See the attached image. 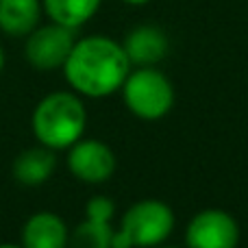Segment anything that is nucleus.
<instances>
[{"instance_id":"nucleus-1","label":"nucleus","mask_w":248,"mask_h":248,"mask_svg":"<svg viewBox=\"0 0 248 248\" xmlns=\"http://www.w3.org/2000/svg\"><path fill=\"white\" fill-rule=\"evenodd\" d=\"M61 70L78 96L105 98L122 90L131 72V61L120 42L105 35H90L74 42Z\"/></svg>"},{"instance_id":"nucleus-2","label":"nucleus","mask_w":248,"mask_h":248,"mask_svg":"<svg viewBox=\"0 0 248 248\" xmlns=\"http://www.w3.org/2000/svg\"><path fill=\"white\" fill-rule=\"evenodd\" d=\"M87 111L77 92H52L37 103L31 116V128L37 144L50 150H68L83 137Z\"/></svg>"},{"instance_id":"nucleus-3","label":"nucleus","mask_w":248,"mask_h":248,"mask_svg":"<svg viewBox=\"0 0 248 248\" xmlns=\"http://www.w3.org/2000/svg\"><path fill=\"white\" fill-rule=\"evenodd\" d=\"M122 98L135 118L155 122L166 118L174 107V87L161 70L148 65L128 72L122 85Z\"/></svg>"},{"instance_id":"nucleus-4","label":"nucleus","mask_w":248,"mask_h":248,"mask_svg":"<svg viewBox=\"0 0 248 248\" xmlns=\"http://www.w3.org/2000/svg\"><path fill=\"white\" fill-rule=\"evenodd\" d=\"M120 229L131 235L135 248H157L174 231V211L163 201L144 198L124 211Z\"/></svg>"},{"instance_id":"nucleus-5","label":"nucleus","mask_w":248,"mask_h":248,"mask_svg":"<svg viewBox=\"0 0 248 248\" xmlns=\"http://www.w3.org/2000/svg\"><path fill=\"white\" fill-rule=\"evenodd\" d=\"M74 31L61 26L57 22L37 26L33 33L26 35L24 57L31 68L50 72V70L63 68L74 46Z\"/></svg>"},{"instance_id":"nucleus-6","label":"nucleus","mask_w":248,"mask_h":248,"mask_svg":"<svg viewBox=\"0 0 248 248\" xmlns=\"http://www.w3.org/2000/svg\"><path fill=\"white\" fill-rule=\"evenodd\" d=\"M187 248H237L240 227L224 209H202L187 222Z\"/></svg>"},{"instance_id":"nucleus-7","label":"nucleus","mask_w":248,"mask_h":248,"mask_svg":"<svg viewBox=\"0 0 248 248\" xmlns=\"http://www.w3.org/2000/svg\"><path fill=\"white\" fill-rule=\"evenodd\" d=\"M68 170L83 183H105L116 172V155L100 140H78L68 148Z\"/></svg>"},{"instance_id":"nucleus-8","label":"nucleus","mask_w":248,"mask_h":248,"mask_svg":"<svg viewBox=\"0 0 248 248\" xmlns=\"http://www.w3.org/2000/svg\"><path fill=\"white\" fill-rule=\"evenodd\" d=\"M131 65L137 68H148L157 65L168 55V37L159 26L141 24L135 26L122 42Z\"/></svg>"},{"instance_id":"nucleus-9","label":"nucleus","mask_w":248,"mask_h":248,"mask_svg":"<svg viewBox=\"0 0 248 248\" xmlns=\"http://www.w3.org/2000/svg\"><path fill=\"white\" fill-rule=\"evenodd\" d=\"M68 224L52 211H37L22 227V248H68Z\"/></svg>"},{"instance_id":"nucleus-10","label":"nucleus","mask_w":248,"mask_h":248,"mask_svg":"<svg viewBox=\"0 0 248 248\" xmlns=\"http://www.w3.org/2000/svg\"><path fill=\"white\" fill-rule=\"evenodd\" d=\"M57 168L55 150L46 148V146L37 144L31 148L22 150L11 166V174L24 187H39L52 176Z\"/></svg>"},{"instance_id":"nucleus-11","label":"nucleus","mask_w":248,"mask_h":248,"mask_svg":"<svg viewBox=\"0 0 248 248\" xmlns=\"http://www.w3.org/2000/svg\"><path fill=\"white\" fill-rule=\"evenodd\" d=\"M42 0H0V31L9 37H26L39 26Z\"/></svg>"},{"instance_id":"nucleus-12","label":"nucleus","mask_w":248,"mask_h":248,"mask_svg":"<svg viewBox=\"0 0 248 248\" xmlns=\"http://www.w3.org/2000/svg\"><path fill=\"white\" fill-rule=\"evenodd\" d=\"M103 0H42L44 13L61 26L77 31L98 13Z\"/></svg>"},{"instance_id":"nucleus-13","label":"nucleus","mask_w":248,"mask_h":248,"mask_svg":"<svg viewBox=\"0 0 248 248\" xmlns=\"http://www.w3.org/2000/svg\"><path fill=\"white\" fill-rule=\"evenodd\" d=\"M113 229L109 222H96V220H83L72 233H70L68 248H111Z\"/></svg>"},{"instance_id":"nucleus-14","label":"nucleus","mask_w":248,"mask_h":248,"mask_svg":"<svg viewBox=\"0 0 248 248\" xmlns=\"http://www.w3.org/2000/svg\"><path fill=\"white\" fill-rule=\"evenodd\" d=\"M116 216V202L109 196H92L85 205V218L87 220H96V222H109L111 224V218Z\"/></svg>"},{"instance_id":"nucleus-15","label":"nucleus","mask_w":248,"mask_h":248,"mask_svg":"<svg viewBox=\"0 0 248 248\" xmlns=\"http://www.w3.org/2000/svg\"><path fill=\"white\" fill-rule=\"evenodd\" d=\"M111 248H135V244H133L131 235L124 229H118L111 235Z\"/></svg>"},{"instance_id":"nucleus-16","label":"nucleus","mask_w":248,"mask_h":248,"mask_svg":"<svg viewBox=\"0 0 248 248\" xmlns=\"http://www.w3.org/2000/svg\"><path fill=\"white\" fill-rule=\"evenodd\" d=\"M122 2H126V4H133V7H141V4H148L150 0H122Z\"/></svg>"},{"instance_id":"nucleus-17","label":"nucleus","mask_w":248,"mask_h":248,"mask_svg":"<svg viewBox=\"0 0 248 248\" xmlns=\"http://www.w3.org/2000/svg\"><path fill=\"white\" fill-rule=\"evenodd\" d=\"M4 59H7V57H4V50H2V46H0V72H2V68H4Z\"/></svg>"},{"instance_id":"nucleus-18","label":"nucleus","mask_w":248,"mask_h":248,"mask_svg":"<svg viewBox=\"0 0 248 248\" xmlns=\"http://www.w3.org/2000/svg\"><path fill=\"white\" fill-rule=\"evenodd\" d=\"M0 248H22V246H16V244H0Z\"/></svg>"},{"instance_id":"nucleus-19","label":"nucleus","mask_w":248,"mask_h":248,"mask_svg":"<svg viewBox=\"0 0 248 248\" xmlns=\"http://www.w3.org/2000/svg\"><path fill=\"white\" fill-rule=\"evenodd\" d=\"M157 248H161V246H157ZM163 248H174V246H163Z\"/></svg>"}]
</instances>
